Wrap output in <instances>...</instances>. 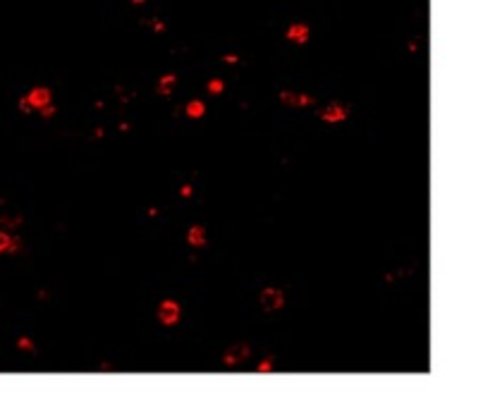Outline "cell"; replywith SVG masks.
Here are the masks:
<instances>
[{"mask_svg": "<svg viewBox=\"0 0 490 411\" xmlns=\"http://www.w3.org/2000/svg\"><path fill=\"white\" fill-rule=\"evenodd\" d=\"M258 304L266 313H273V311H280V308L285 306V294L282 289H277V287H266L258 297Z\"/></svg>", "mask_w": 490, "mask_h": 411, "instance_id": "1", "label": "cell"}, {"mask_svg": "<svg viewBox=\"0 0 490 411\" xmlns=\"http://www.w3.org/2000/svg\"><path fill=\"white\" fill-rule=\"evenodd\" d=\"M180 316H182V311H180V304L172 299H165V301H160V306H158V320L163 325H175L177 320H180Z\"/></svg>", "mask_w": 490, "mask_h": 411, "instance_id": "2", "label": "cell"}, {"mask_svg": "<svg viewBox=\"0 0 490 411\" xmlns=\"http://www.w3.org/2000/svg\"><path fill=\"white\" fill-rule=\"evenodd\" d=\"M249 354H251V347H249L246 342H237V344H232V347H229L227 351L222 354V364L232 368V366L242 364V361H244Z\"/></svg>", "mask_w": 490, "mask_h": 411, "instance_id": "3", "label": "cell"}, {"mask_svg": "<svg viewBox=\"0 0 490 411\" xmlns=\"http://www.w3.org/2000/svg\"><path fill=\"white\" fill-rule=\"evenodd\" d=\"M347 115H349V108L347 105H342V103H330L328 108L321 110V120H323V122H330V125H340V122H344Z\"/></svg>", "mask_w": 490, "mask_h": 411, "instance_id": "4", "label": "cell"}, {"mask_svg": "<svg viewBox=\"0 0 490 411\" xmlns=\"http://www.w3.org/2000/svg\"><path fill=\"white\" fill-rule=\"evenodd\" d=\"M280 101L290 105V108H306V105H313L316 98L308 94H294V91H280Z\"/></svg>", "mask_w": 490, "mask_h": 411, "instance_id": "5", "label": "cell"}, {"mask_svg": "<svg viewBox=\"0 0 490 411\" xmlns=\"http://www.w3.org/2000/svg\"><path fill=\"white\" fill-rule=\"evenodd\" d=\"M26 101L32 103V108H39L41 110L43 105H48V103L53 101V91H50L48 86H36L32 94L26 96Z\"/></svg>", "mask_w": 490, "mask_h": 411, "instance_id": "6", "label": "cell"}, {"mask_svg": "<svg viewBox=\"0 0 490 411\" xmlns=\"http://www.w3.org/2000/svg\"><path fill=\"white\" fill-rule=\"evenodd\" d=\"M19 246H22V239L10 237L8 232L0 229V253H15V251H19Z\"/></svg>", "mask_w": 490, "mask_h": 411, "instance_id": "7", "label": "cell"}, {"mask_svg": "<svg viewBox=\"0 0 490 411\" xmlns=\"http://www.w3.org/2000/svg\"><path fill=\"white\" fill-rule=\"evenodd\" d=\"M287 36H290L292 41H297V43H306V39H308V26H306V24H294V26H290Z\"/></svg>", "mask_w": 490, "mask_h": 411, "instance_id": "8", "label": "cell"}, {"mask_svg": "<svg viewBox=\"0 0 490 411\" xmlns=\"http://www.w3.org/2000/svg\"><path fill=\"white\" fill-rule=\"evenodd\" d=\"M187 242H189L191 246H204V244H206V229L201 227V225L191 227L189 234H187Z\"/></svg>", "mask_w": 490, "mask_h": 411, "instance_id": "9", "label": "cell"}, {"mask_svg": "<svg viewBox=\"0 0 490 411\" xmlns=\"http://www.w3.org/2000/svg\"><path fill=\"white\" fill-rule=\"evenodd\" d=\"M175 81H177V77H175V74H165V77H160V79H158V89H156V91H158L160 96H167L170 91H172Z\"/></svg>", "mask_w": 490, "mask_h": 411, "instance_id": "10", "label": "cell"}, {"mask_svg": "<svg viewBox=\"0 0 490 411\" xmlns=\"http://www.w3.org/2000/svg\"><path fill=\"white\" fill-rule=\"evenodd\" d=\"M22 222L24 220L19 213H0V225H5V227H19Z\"/></svg>", "mask_w": 490, "mask_h": 411, "instance_id": "11", "label": "cell"}, {"mask_svg": "<svg viewBox=\"0 0 490 411\" xmlns=\"http://www.w3.org/2000/svg\"><path fill=\"white\" fill-rule=\"evenodd\" d=\"M204 112H206V105L201 101H191L189 105H187V115H189V118H201Z\"/></svg>", "mask_w": 490, "mask_h": 411, "instance_id": "12", "label": "cell"}, {"mask_svg": "<svg viewBox=\"0 0 490 411\" xmlns=\"http://www.w3.org/2000/svg\"><path fill=\"white\" fill-rule=\"evenodd\" d=\"M222 89H225V81H222V79H211V81H208V91H211V94H222Z\"/></svg>", "mask_w": 490, "mask_h": 411, "instance_id": "13", "label": "cell"}, {"mask_svg": "<svg viewBox=\"0 0 490 411\" xmlns=\"http://www.w3.org/2000/svg\"><path fill=\"white\" fill-rule=\"evenodd\" d=\"M17 347H19V349H26V351H34V349H36V347H34V342L29 340V337H22V340L17 342Z\"/></svg>", "mask_w": 490, "mask_h": 411, "instance_id": "14", "label": "cell"}, {"mask_svg": "<svg viewBox=\"0 0 490 411\" xmlns=\"http://www.w3.org/2000/svg\"><path fill=\"white\" fill-rule=\"evenodd\" d=\"M55 112H57V108H55V105H50V103H48V105H43V108H41V115H43V118H53V115H55Z\"/></svg>", "mask_w": 490, "mask_h": 411, "instance_id": "15", "label": "cell"}, {"mask_svg": "<svg viewBox=\"0 0 490 411\" xmlns=\"http://www.w3.org/2000/svg\"><path fill=\"white\" fill-rule=\"evenodd\" d=\"M19 110H22V112H32V110H34L32 103L26 101V96H22V98H19Z\"/></svg>", "mask_w": 490, "mask_h": 411, "instance_id": "16", "label": "cell"}, {"mask_svg": "<svg viewBox=\"0 0 490 411\" xmlns=\"http://www.w3.org/2000/svg\"><path fill=\"white\" fill-rule=\"evenodd\" d=\"M270 368H273V364H270V359H268V361H263V364H258V371H261V373H268Z\"/></svg>", "mask_w": 490, "mask_h": 411, "instance_id": "17", "label": "cell"}, {"mask_svg": "<svg viewBox=\"0 0 490 411\" xmlns=\"http://www.w3.org/2000/svg\"><path fill=\"white\" fill-rule=\"evenodd\" d=\"M191 194V187H182V196H189Z\"/></svg>", "mask_w": 490, "mask_h": 411, "instance_id": "18", "label": "cell"}, {"mask_svg": "<svg viewBox=\"0 0 490 411\" xmlns=\"http://www.w3.org/2000/svg\"><path fill=\"white\" fill-rule=\"evenodd\" d=\"M134 3H143V0H134Z\"/></svg>", "mask_w": 490, "mask_h": 411, "instance_id": "19", "label": "cell"}]
</instances>
